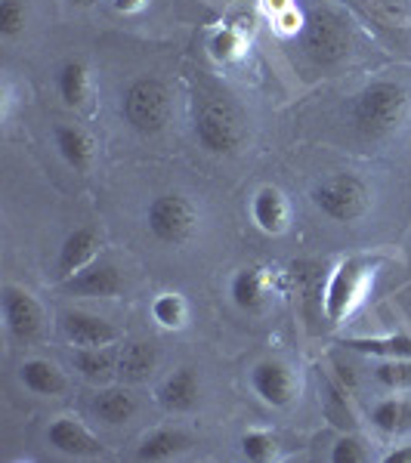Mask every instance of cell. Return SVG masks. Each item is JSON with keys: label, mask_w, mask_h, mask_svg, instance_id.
Listing matches in <instances>:
<instances>
[{"label": "cell", "mask_w": 411, "mask_h": 463, "mask_svg": "<svg viewBox=\"0 0 411 463\" xmlns=\"http://www.w3.org/2000/svg\"><path fill=\"white\" fill-rule=\"evenodd\" d=\"M56 148L62 155V161L78 174H87L93 164V139L87 137L81 127L74 124H59L56 127Z\"/></svg>", "instance_id": "cell-20"}, {"label": "cell", "mask_w": 411, "mask_h": 463, "mask_svg": "<svg viewBox=\"0 0 411 463\" xmlns=\"http://www.w3.org/2000/svg\"><path fill=\"white\" fill-rule=\"evenodd\" d=\"M229 297L242 312L248 316H260L269 303V275L260 266H244L233 275V285H229Z\"/></svg>", "instance_id": "cell-14"}, {"label": "cell", "mask_w": 411, "mask_h": 463, "mask_svg": "<svg viewBox=\"0 0 411 463\" xmlns=\"http://www.w3.org/2000/svg\"><path fill=\"white\" fill-rule=\"evenodd\" d=\"M72 364L81 377L90 380V383H109L111 377L118 374V353L111 346H100V349H74Z\"/></svg>", "instance_id": "cell-21"}, {"label": "cell", "mask_w": 411, "mask_h": 463, "mask_svg": "<svg viewBox=\"0 0 411 463\" xmlns=\"http://www.w3.org/2000/svg\"><path fill=\"white\" fill-rule=\"evenodd\" d=\"M371 423L380 436H402L411 430V402L408 399H384L371 411Z\"/></svg>", "instance_id": "cell-24"}, {"label": "cell", "mask_w": 411, "mask_h": 463, "mask_svg": "<svg viewBox=\"0 0 411 463\" xmlns=\"http://www.w3.org/2000/svg\"><path fill=\"white\" fill-rule=\"evenodd\" d=\"M368 279H371V266L358 257L343 260V263L334 269L331 279H328V290H325V316L331 325H340V321L356 309Z\"/></svg>", "instance_id": "cell-7"}, {"label": "cell", "mask_w": 411, "mask_h": 463, "mask_svg": "<svg viewBox=\"0 0 411 463\" xmlns=\"http://www.w3.org/2000/svg\"><path fill=\"white\" fill-rule=\"evenodd\" d=\"M242 454L253 463H263L275 454V439L263 430H251L242 436Z\"/></svg>", "instance_id": "cell-30"}, {"label": "cell", "mask_w": 411, "mask_h": 463, "mask_svg": "<svg viewBox=\"0 0 411 463\" xmlns=\"http://www.w3.org/2000/svg\"><path fill=\"white\" fill-rule=\"evenodd\" d=\"M266 10L275 13V16H282L285 10H291V4H288V0H266Z\"/></svg>", "instance_id": "cell-34"}, {"label": "cell", "mask_w": 411, "mask_h": 463, "mask_svg": "<svg viewBox=\"0 0 411 463\" xmlns=\"http://www.w3.org/2000/svg\"><path fill=\"white\" fill-rule=\"evenodd\" d=\"M56 87H59V96H62L65 106L72 109H81L87 102V93H90V71L84 62L78 59H69V62L59 65V74H56Z\"/></svg>", "instance_id": "cell-23"}, {"label": "cell", "mask_w": 411, "mask_h": 463, "mask_svg": "<svg viewBox=\"0 0 411 463\" xmlns=\"http://www.w3.org/2000/svg\"><path fill=\"white\" fill-rule=\"evenodd\" d=\"M19 380L25 383L28 392L47 395V399L50 395L69 392V377H65L53 362H47V358H28V362H22Z\"/></svg>", "instance_id": "cell-18"}, {"label": "cell", "mask_w": 411, "mask_h": 463, "mask_svg": "<svg viewBox=\"0 0 411 463\" xmlns=\"http://www.w3.org/2000/svg\"><path fill=\"white\" fill-rule=\"evenodd\" d=\"M316 207L334 222H356L368 213L371 192L356 174H331L316 185Z\"/></svg>", "instance_id": "cell-5"}, {"label": "cell", "mask_w": 411, "mask_h": 463, "mask_svg": "<svg viewBox=\"0 0 411 463\" xmlns=\"http://www.w3.org/2000/svg\"><path fill=\"white\" fill-rule=\"evenodd\" d=\"M201 402V380L196 368H177L158 386V405L170 414H189Z\"/></svg>", "instance_id": "cell-13"}, {"label": "cell", "mask_w": 411, "mask_h": 463, "mask_svg": "<svg viewBox=\"0 0 411 463\" xmlns=\"http://www.w3.org/2000/svg\"><path fill=\"white\" fill-rule=\"evenodd\" d=\"M121 111L127 124L143 137H155L170 121V93L158 78H137L124 90Z\"/></svg>", "instance_id": "cell-4"}, {"label": "cell", "mask_w": 411, "mask_h": 463, "mask_svg": "<svg viewBox=\"0 0 411 463\" xmlns=\"http://www.w3.org/2000/svg\"><path fill=\"white\" fill-rule=\"evenodd\" d=\"M47 442L53 445L56 451L69 454V458H96V454H102L100 439H96L81 420H74V417H59V420L50 423Z\"/></svg>", "instance_id": "cell-12"}, {"label": "cell", "mask_w": 411, "mask_h": 463, "mask_svg": "<svg viewBox=\"0 0 411 463\" xmlns=\"http://www.w3.org/2000/svg\"><path fill=\"white\" fill-rule=\"evenodd\" d=\"M152 318L158 321L164 331H179L189 321V303L179 294H161L152 303Z\"/></svg>", "instance_id": "cell-26"}, {"label": "cell", "mask_w": 411, "mask_h": 463, "mask_svg": "<svg viewBox=\"0 0 411 463\" xmlns=\"http://www.w3.org/2000/svg\"><path fill=\"white\" fill-rule=\"evenodd\" d=\"M158 346L152 340H130L118 353V377L127 383H143L158 371Z\"/></svg>", "instance_id": "cell-16"}, {"label": "cell", "mask_w": 411, "mask_h": 463, "mask_svg": "<svg viewBox=\"0 0 411 463\" xmlns=\"http://www.w3.org/2000/svg\"><path fill=\"white\" fill-rule=\"evenodd\" d=\"M408 111V93L406 87L393 84V80H375L356 96L353 102V124L362 137L380 139L406 121Z\"/></svg>", "instance_id": "cell-1"}, {"label": "cell", "mask_w": 411, "mask_h": 463, "mask_svg": "<svg viewBox=\"0 0 411 463\" xmlns=\"http://www.w3.org/2000/svg\"><path fill=\"white\" fill-rule=\"evenodd\" d=\"M331 460L334 463H365L368 460V448L362 445V439L343 436L331 445Z\"/></svg>", "instance_id": "cell-31"}, {"label": "cell", "mask_w": 411, "mask_h": 463, "mask_svg": "<svg viewBox=\"0 0 411 463\" xmlns=\"http://www.w3.org/2000/svg\"><path fill=\"white\" fill-rule=\"evenodd\" d=\"M62 334L69 337V343L81 349H100V346H115L118 340V327L111 321L90 316V312H65L62 316Z\"/></svg>", "instance_id": "cell-11"}, {"label": "cell", "mask_w": 411, "mask_h": 463, "mask_svg": "<svg viewBox=\"0 0 411 463\" xmlns=\"http://www.w3.org/2000/svg\"><path fill=\"white\" fill-rule=\"evenodd\" d=\"M251 216L260 232H266V235H282L291 220L285 195H282L279 189H272V185H263L251 201Z\"/></svg>", "instance_id": "cell-17"}, {"label": "cell", "mask_w": 411, "mask_h": 463, "mask_svg": "<svg viewBox=\"0 0 411 463\" xmlns=\"http://www.w3.org/2000/svg\"><path fill=\"white\" fill-rule=\"evenodd\" d=\"M65 290L78 297H118L124 294V275L111 260H93L65 279Z\"/></svg>", "instance_id": "cell-10"}, {"label": "cell", "mask_w": 411, "mask_h": 463, "mask_svg": "<svg viewBox=\"0 0 411 463\" xmlns=\"http://www.w3.org/2000/svg\"><path fill=\"white\" fill-rule=\"evenodd\" d=\"M28 25L25 0H0V34L19 37Z\"/></svg>", "instance_id": "cell-28"}, {"label": "cell", "mask_w": 411, "mask_h": 463, "mask_svg": "<svg viewBox=\"0 0 411 463\" xmlns=\"http://www.w3.org/2000/svg\"><path fill=\"white\" fill-rule=\"evenodd\" d=\"M4 321L19 343H34L43 331V309L28 290L4 288Z\"/></svg>", "instance_id": "cell-9"}, {"label": "cell", "mask_w": 411, "mask_h": 463, "mask_svg": "<svg viewBox=\"0 0 411 463\" xmlns=\"http://www.w3.org/2000/svg\"><path fill=\"white\" fill-rule=\"evenodd\" d=\"M146 226L155 241L167 244V248H183L198 232V207L179 192H164L148 204Z\"/></svg>", "instance_id": "cell-3"}, {"label": "cell", "mask_w": 411, "mask_h": 463, "mask_svg": "<svg viewBox=\"0 0 411 463\" xmlns=\"http://www.w3.org/2000/svg\"><path fill=\"white\" fill-rule=\"evenodd\" d=\"M196 137L214 155H233L244 143V115L226 93H207L196 102Z\"/></svg>", "instance_id": "cell-2"}, {"label": "cell", "mask_w": 411, "mask_h": 463, "mask_svg": "<svg viewBox=\"0 0 411 463\" xmlns=\"http://www.w3.org/2000/svg\"><path fill=\"white\" fill-rule=\"evenodd\" d=\"M207 50H211V56L216 62H235L238 56H242V34L235 32V28H223V32H216L211 37V43H207Z\"/></svg>", "instance_id": "cell-29"}, {"label": "cell", "mask_w": 411, "mask_h": 463, "mask_svg": "<svg viewBox=\"0 0 411 463\" xmlns=\"http://www.w3.org/2000/svg\"><path fill=\"white\" fill-rule=\"evenodd\" d=\"M146 6V0H115L118 13H139Z\"/></svg>", "instance_id": "cell-32"}, {"label": "cell", "mask_w": 411, "mask_h": 463, "mask_svg": "<svg viewBox=\"0 0 411 463\" xmlns=\"http://www.w3.org/2000/svg\"><path fill=\"white\" fill-rule=\"evenodd\" d=\"M303 53L316 65H338L349 53V25L340 13L316 10L303 22Z\"/></svg>", "instance_id": "cell-6"}, {"label": "cell", "mask_w": 411, "mask_h": 463, "mask_svg": "<svg viewBox=\"0 0 411 463\" xmlns=\"http://www.w3.org/2000/svg\"><path fill=\"white\" fill-rule=\"evenodd\" d=\"M192 445V439L183 430H155L143 439V445L137 448L139 460H170L177 454H183Z\"/></svg>", "instance_id": "cell-22"}, {"label": "cell", "mask_w": 411, "mask_h": 463, "mask_svg": "<svg viewBox=\"0 0 411 463\" xmlns=\"http://www.w3.org/2000/svg\"><path fill=\"white\" fill-rule=\"evenodd\" d=\"M387 463H411V448H396L393 454H387Z\"/></svg>", "instance_id": "cell-33"}, {"label": "cell", "mask_w": 411, "mask_h": 463, "mask_svg": "<svg viewBox=\"0 0 411 463\" xmlns=\"http://www.w3.org/2000/svg\"><path fill=\"white\" fill-rule=\"evenodd\" d=\"M137 411H139L137 395L130 390H124V386H109V390H102L93 399V414L100 417L102 423H109V427H121V423L133 420Z\"/></svg>", "instance_id": "cell-19"}, {"label": "cell", "mask_w": 411, "mask_h": 463, "mask_svg": "<svg viewBox=\"0 0 411 463\" xmlns=\"http://www.w3.org/2000/svg\"><path fill=\"white\" fill-rule=\"evenodd\" d=\"M251 386L269 408H291V405H294V399H297V392H301L294 371H291L288 364H282V362H272V358L253 364Z\"/></svg>", "instance_id": "cell-8"}, {"label": "cell", "mask_w": 411, "mask_h": 463, "mask_svg": "<svg viewBox=\"0 0 411 463\" xmlns=\"http://www.w3.org/2000/svg\"><path fill=\"white\" fill-rule=\"evenodd\" d=\"M349 349L378 358H411V337L406 334H390V337H358L347 343Z\"/></svg>", "instance_id": "cell-25"}, {"label": "cell", "mask_w": 411, "mask_h": 463, "mask_svg": "<svg viewBox=\"0 0 411 463\" xmlns=\"http://www.w3.org/2000/svg\"><path fill=\"white\" fill-rule=\"evenodd\" d=\"M96 253H100V232L90 226L74 229L59 248V275L69 279V275L81 272L84 266L93 263Z\"/></svg>", "instance_id": "cell-15"}, {"label": "cell", "mask_w": 411, "mask_h": 463, "mask_svg": "<svg viewBox=\"0 0 411 463\" xmlns=\"http://www.w3.org/2000/svg\"><path fill=\"white\" fill-rule=\"evenodd\" d=\"M371 374L384 390H411V358H384Z\"/></svg>", "instance_id": "cell-27"}, {"label": "cell", "mask_w": 411, "mask_h": 463, "mask_svg": "<svg viewBox=\"0 0 411 463\" xmlns=\"http://www.w3.org/2000/svg\"><path fill=\"white\" fill-rule=\"evenodd\" d=\"M74 4H90V0H74Z\"/></svg>", "instance_id": "cell-35"}]
</instances>
